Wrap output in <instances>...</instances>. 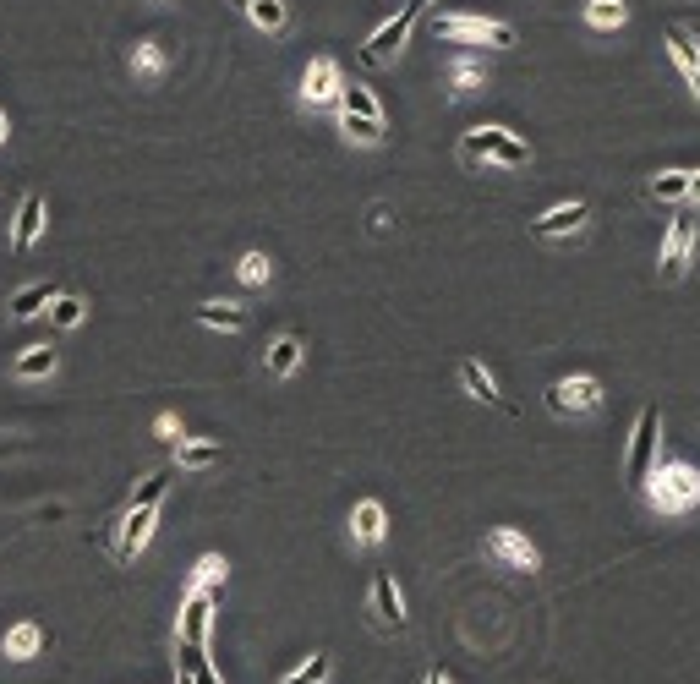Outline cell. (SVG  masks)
I'll list each match as a JSON object with an SVG mask.
<instances>
[{
    "mask_svg": "<svg viewBox=\"0 0 700 684\" xmlns=\"http://www.w3.org/2000/svg\"><path fill=\"white\" fill-rule=\"evenodd\" d=\"M372 624H378L383 635L405 630V597H400V581H394L389 570L372 575Z\"/></svg>",
    "mask_w": 700,
    "mask_h": 684,
    "instance_id": "cell-10",
    "label": "cell"
},
{
    "mask_svg": "<svg viewBox=\"0 0 700 684\" xmlns=\"http://www.w3.org/2000/svg\"><path fill=\"white\" fill-rule=\"evenodd\" d=\"M433 39H482L493 50H509L515 28L509 22H487V17H433Z\"/></svg>",
    "mask_w": 700,
    "mask_h": 684,
    "instance_id": "cell-7",
    "label": "cell"
},
{
    "mask_svg": "<svg viewBox=\"0 0 700 684\" xmlns=\"http://www.w3.org/2000/svg\"><path fill=\"white\" fill-rule=\"evenodd\" d=\"M340 110L345 115H367V121H383V104H378V94H372L367 83H345L340 88Z\"/></svg>",
    "mask_w": 700,
    "mask_h": 684,
    "instance_id": "cell-24",
    "label": "cell"
},
{
    "mask_svg": "<svg viewBox=\"0 0 700 684\" xmlns=\"http://www.w3.org/2000/svg\"><path fill=\"white\" fill-rule=\"evenodd\" d=\"M55 296H61V291H55L50 280H39V285H22V291L6 301V312H11V318H39V312L50 307Z\"/></svg>",
    "mask_w": 700,
    "mask_h": 684,
    "instance_id": "cell-19",
    "label": "cell"
},
{
    "mask_svg": "<svg viewBox=\"0 0 700 684\" xmlns=\"http://www.w3.org/2000/svg\"><path fill=\"white\" fill-rule=\"evenodd\" d=\"M0 148H6V110H0Z\"/></svg>",
    "mask_w": 700,
    "mask_h": 684,
    "instance_id": "cell-42",
    "label": "cell"
},
{
    "mask_svg": "<svg viewBox=\"0 0 700 684\" xmlns=\"http://www.w3.org/2000/svg\"><path fill=\"white\" fill-rule=\"evenodd\" d=\"M651 203H690V170H662V176L646 181Z\"/></svg>",
    "mask_w": 700,
    "mask_h": 684,
    "instance_id": "cell-21",
    "label": "cell"
},
{
    "mask_svg": "<svg viewBox=\"0 0 700 684\" xmlns=\"http://www.w3.org/2000/svg\"><path fill=\"white\" fill-rule=\"evenodd\" d=\"M340 132L350 137V143H361V148H378L389 126H383V121H367V115H345V110H340Z\"/></svg>",
    "mask_w": 700,
    "mask_h": 684,
    "instance_id": "cell-25",
    "label": "cell"
},
{
    "mask_svg": "<svg viewBox=\"0 0 700 684\" xmlns=\"http://www.w3.org/2000/svg\"><path fill=\"white\" fill-rule=\"evenodd\" d=\"M208 630H214V591H197V586H186L181 624H175V641H181L186 652H208Z\"/></svg>",
    "mask_w": 700,
    "mask_h": 684,
    "instance_id": "cell-5",
    "label": "cell"
},
{
    "mask_svg": "<svg viewBox=\"0 0 700 684\" xmlns=\"http://www.w3.org/2000/svg\"><path fill=\"white\" fill-rule=\"evenodd\" d=\"M154 433H159V438H175V433H181V416H175V411H165V416L154 422Z\"/></svg>",
    "mask_w": 700,
    "mask_h": 684,
    "instance_id": "cell-36",
    "label": "cell"
},
{
    "mask_svg": "<svg viewBox=\"0 0 700 684\" xmlns=\"http://www.w3.org/2000/svg\"><path fill=\"white\" fill-rule=\"evenodd\" d=\"M460 384H465V394H471V400H482V405H504V394H498L493 373H487L482 362H471V356L460 362Z\"/></svg>",
    "mask_w": 700,
    "mask_h": 684,
    "instance_id": "cell-20",
    "label": "cell"
},
{
    "mask_svg": "<svg viewBox=\"0 0 700 684\" xmlns=\"http://www.w3.org/2000/svg\"><path fill=\"white\" fill-rule=\"evenodd\" d=\"M175 684H197L192 674H186V668H175Z\"/></svg>",
    "mask_w": 700,
    "mask_h": 684,
    "instance_id": "cell-41",
    "label": "cell"
},
{
    "mask_svg": "<svg viewBox=\"0 0 700 684\" xmlns=\"http://www.w3.org/2000/svg\"><path fill=\"white\" fill-rule=\"evenodd\" d=\"M236 280H241V285H268V280H274V263H268V252H241V258H236Z\"/></svg>",
    "mask_w": 700,
    "mask_h": 684,
    "instance_id": "cell-29",
    "label": "cell"
},
{
    "mask_svg": "<svg viewBox=\"0 0 700 684\" xmlns=\"http://www.w3.org/2000/svg\"><path fill=\"white\" fill-rule=\"evenodd\" d=\"M44 373H55V351H50V345H33L28 356H17V378H44Z\"/></svg>",
    "mask_w": 700,
    "mask_h": 684,
    "instance_id": "cell-32",
    "label": "cell"
},
{
    "mask_svg": "<svg viewBox=\"0 0 700 684\" xmlns=\"http://www.w3.org/2000/svg\"><path fill=\"white\" fill-rule=\"evenodd\" d=\"M586 219H591V203H558V208H547L542 219H531V236L536 241H564V236H575V230H586Z\"/></svg>",
    "mask_w": 700,
    "mask_h": 684,
    "instance_id": "cell-13",
    "label": "cell"
},
{
    "mask_svg": "<svg viewBox=\"0 0 700 684\" xmlns=\"http://www.w3.org/2000/svg\"><path fill=\"white\" fill-rule=\"evenodd\" d=\"M50 318H55V329H77V323L88 318V301L83 296H55L50 301Z\"/></svg>",
    "mask_w": 700,
    "mask_h": 684,
    "instance_id": "cell-31",
    "label": "cell"
},
{
    "mask_svg": "<svg viewBox=\"0 0 700 684\" xmlns=\"http://www.w3.org/2000/svg\"><path fill=\"white\" fill-rule=\"evenodd\" d=\"M197 323H203V329L241 334L247 329V307H236V301H203V307H197Z\"/></svg>",
    "mask_w": 700,
    "mask_h": 684,
    "instance_id": "cell-18",
    "label": "cell"
},
{
    "mask_svg": "<svg viewBox=\"0 0 700 684\" xmlns=\"http://www.w3.org/2000/svg\"><path fill=\"white\" fill-rule=\"evenodd\" d=\"M39 230H44V197L39 192H28L17 203V225H11V252H33V241H39Z\"/></svg>",
    "mask_w": 700,
    "mask_h": 684,
    "instance_id": "cell-14",
    "label": "cell"
},
{
    "mask_svg": "<svg viewBox=\"0 0 700 684\" xmlns=\"http://www.w3.org/2000/svg\"><path fill=\"white\" fill-rule=\"evenodd\" d=\"M657 433H662V405H640L635 433H629V455H624L629 488H640L651 477V466H657Z\"/></svg>",
    "mask_w": 700,
    "mask_h": 684,
    "instance_id": "cell-3",
    "label": "cell"
},
{
    "mask_svg": "<svg viewBox=\"0 0 700 684\" xmlns=\"http://www.w3.org/2000/svg\"><path fill=\"white\" fill-rule=\"evenodd\" d=\"M154 520H159V504H132L121 520V537H115V559L132 564L137 553L148 548V537H154Z\"/></svg>",
    "mask_w": 700,
    "mask_h": 684,
    "instance_id": "cell-11",
    "label": "cell"
},
{
    "mask_svg": "<svg viewBox=\"0 0 700 684\" xmlns=\"http://www.w3.org/2000/svg\"><path fill=\"white\" fill-rule=\"evenodd\" d=\"M422 684H449V674H443V668H427V679Z\"/></svg>",
    "mask_w": 700,
    "mask_h": 684,
    "instance_id": "cell-38",
    "label": "cell"
},
{
    "mask_svg": "<svg viewBox=\"0 0 700 684\" xmlns=\"http://www.w3.org/2000/svg\"><path fill=\"white\" fill-rule=\"evenodd\" d=\"M340 88H345V77H340V61L334 55H318V61L301 72V104H340Z\"/></svg>",
    "mask_w": 700,
    "mask_h": 684,
    "instance_id": "cell-9",
    "label": "cell"
},
{
    "mask_svg": "<svg viewBox=\"0 0 700 684\" xmlns=\"http://www.w3.org/2000/svg\"><path fill=\"white\" fill-rule=\"evenodd\" d=\"M668 50H673V61L684 66V77L700 66V39H695L690 28H668Z\"/></svg>",
    "mask_w": 700,
    "mask_h": 684,
    "instance_id": "cell-27",
    "label": "cell"
},
{
    "mask_svg": "<svg viewBox=\"0 0 700 684\" xmlns=\"http://www.w3.org/2000/svg\"><path fill=\"white\" fill-rule=\"evenodd\" d=\"M422 6H427V0H422Z\"/></svg>",
    "mask_w": 700,
    "mask_h": 684,
    "instance_id": "cell-44",
    "label": "cell"
},
{
    "mask_svg": "<svg viewBox=\"0 0 700 684\" xmlns=\"http://www.w3.org/2000/svg\"><path fill=\"white\" fill-rule=\"evenodd\" d=\"M372 230H378V236L389 230V208H383V203H372Z\"/></svg>",
    "mask_w": 700,
    "mask_h": 684,
    "instance_id": "cell-37",
    "label": "cell"
},
{
    "mask_svg": "<svg viewBox=\"0 0 700 684\" xmlns=\"http://www.w3.org/2000/svg\"><path fill=\"white\" fill-rule=\"evenodd\" d=\"M329 674H334V657H329V652H312L307 663L296 668V674H285V679H279V684H323V679H329Z\"/></svg>",
    "mask_w": 700,
    "mask_h": 684,
    "instance_id": "cell-30",
    "label": "cell"
},
{
    "mask_svg": "<svg viewBox=\"0 0 700 684\" xmlns=\"http://www.w3.org/2000/svg\"><path fill=\"white\" fill-rule=\"evenodd\" d=\"M690 94L700 99V66H695V72H690Z\"/></svg>",
    "mask_w": 700,
    "mask_h": 684,
    "instance_id": "cell-40",
    "label": "cell"
},
{
    "mask_svg": "<svg viewBox=\"0 0 700 684\" xmlns=\"http://www.w3.org/2000/svg\"><path fill=\"white\" fill-rule=\"evenodd\" d=\"M640 493H646V504L657 509V515H690L700 504V471L690 460H657L651 477L640 482Z\"/></svg>",
    "mask_w": 700,
    "mask_h": 684,
    "instance_id": "cell-1",
    "label": "cell"
},
{
    "mask_svg": "<svg viewBox=\"0 0 700 684\" xmlns=\"http://www.w3.org/2000/svg\"><path fill=\"white\" fill-rule=\"evenodd\" d=\"M219 581H225V559H219V553H203V559L192 564V586L197 591H214Z\"/></svg>",
    "mask_w": 700,
    "mask_h": 684,
    "instance_id": "cell-33",
    "label": "cell"
},
{
    "mask_svg": "<svg viewBox=\"0 0 700 684\" xmlns=\"http://www.w3.org/2000/svg\"><path fill=\"white\" fill-rule=\"evenodd\" d=\"M181 668H186V674H192L197 684H225V679L214 674V668H208V657H203V652H186V657H181Z\"/></svg>",
    "mask_w": 700,
    "mask_h": 684,
    "instance_id": "cell-35",
    "label": "cell"
},
{
    "mask_svg": "<svg viewBox=\"0 0 700 684\" xmlns=\"http://www.w3.org/2000/svg\"><path fill=\"white\" fill-rule=\"evenodd\" d=\"M690 203H700V170H690Z\"/></svg>",
    "mask_w": 700,
    "mask_h": 684,
    "instance_id": "cell-39",
    "label": "cell"
},
{
    "mask_svg": "<svg viewBox=\"0 0 700 684\" xmlns=\"http://www.w3.org/2000/svg\"><path fill=\"white\" fill-rule=\"evenodd\" d=\"M487 159L504 170H520V165H531V143H520L504 126H471L460 137V165H487Z\"/></svg>",
    "mask_w": 700,
    "mask_h": 684,
    "instance_id": "cell-2",
    "label": "cell"
},
{
    "mask_svg": "<svg viewBox=\"0 0 700 684\" xmlns=\"http://www.w3.org/2000/svg\"><path fill=\"white\" fill-rule=\"evenodd\" d=\"M586 22H591V28H624V22H629V0H586Z\"/></svg>",
    "mask_w": 700,
    "mask_h": 684,
    "instance_id": "cell-26",
    "label": "cell"
},
{
    "mask_svg": "<svg viewBox=\"0 0 700 684\" xmlns=\"http://www.w3.org/2000/svg\"><path fill=\"white\" fill-rule=\"evenodd\" d=\"M132 72H143V77H159V72H165V50H159L154 39H143V44L132 50Z\"/></svg>",
    "mask_w": 700,
    "mask_h": 684,
    "instance_id": "cell-34",
    "label": "cell"
},
{
    "mask_svg": "<svg viewBox=\"0 0 700 684\" xmlns=\"http://www.w3.org/2000/svg\"><path fill=\"white\" fill-rule=\"evenodd\" d=\"M602 405V384L591 373H575V378H558L547 389V411L553 416H591Z\"/></svg>",
    "mask_w": 700,
    "mask_h": 684,
    "instance_id": "cell-6",
    "label": "cell"
},
{
    "mask_svg": "<svg viewBox=\"0 0 700 684\" xmlns=\"http://www.w3.org/2000/svg\"><path fill=\"white\" fill-rule=\"evenodd\" d=\"M476 88H487V66L476 55H454L449 61V94L454 99H471Z\"/></svg>",
    "mask_w": 700,
    "mask_h": 684,
    "instance_id": "cell-16",
    "label": "cell"
},
{
    "mask_svg": "<svg viewBox=\"0 0 700 684\" xmlns=\"http://www.w3.org/2000/svg\"><path fill=\"white\" fill-rule=\"evenodd\" d=\"M422 11H427L422 0H405V6H400V17H389V22H383V28L372 33L367 44H361V61H367V66H389L394 55L405 50V39H411V28H416V17H422Z\"/></svg>",
    "mask_w": 700,
    "mask_h": 684,
    "instance_id": "cell-4",
    "label": "cell"
},
{
    "mask_svg": "<svg viewBox=\"0 0 700 684\" xmlns=\"http://www.w3.org/2000/svg\"><path fill=\"white\" fill-rule=\"evenodd\" d=\"M301 362H307V351H301V340H296V334H279V340L268 345V356H263L268 378H290Z\"/></svg>",
    "mask_w": 700,
    "mask_h": 684,
    "instance_id": "cell-17",
    "label": "cell"
},
{
    "mask_svg": "<svg viewBox=\"0 0 700 684\" xmlns=\"http://www.w3.org/2000/svg\"><path fill=\"white\" fill-rule=\"evenodd\" d=\"M219 460H225V444H214V438H192V444L175 449V466L181 471H208V466H219Z\"/></svg>",
    "mask_w": 700,
    "mask_h": 684,
    "instance_id": "cell-22",
    "label": "cell"
},
{
    "mask_svg": "<svg viewBox=\"0 0 700 684\" xmlns=\"http://www.w3.org/2000/svg\"><path fill=\"white\" fill-rule=\"evenodd\" d=\"M350 537L361 542V548H378L383 537H389V515H383L378 498H361L356 515H350Z\"/></svg>",
    "mask_w": 700,
    "mask_h": 684,
    "instance_id": "cell-15",
    "label": "cell"
},
{
    "mask_svg": "<svg viewBox=\"0 0 700 684\" xmlns=\"http://www.w3.org/2000/svg\"><path fill=\"white\" fill-rule=\"evenodd\" d=\"M241 6H247V0H241Z\"/></svg>",
    "mask_w": 700,
    "mask_h": 684,
    "instance_id": "cell-43",
    "label": "cell"
},
{
    "mask_svg": "<svg viewBox=\"0 0 700 684\" xmlns=\"http://www.w3.org/2000/svg\"><path fill=\"white\" fill-rule=\"evenodd\" d=\"M247 17L258 22L263 33H279L290 22V11H285V0H247Z\"/></svg>",
    "mask_w": 700,
    "mask_h": 684,
    "instance_id": "cell-28",
    "label": "cell"
},
{
    "mask_svg": "<svg viewBox=\"0 0 700 684\" xmlns=\"http://www.w3.org/2000/svg\"><path fill=\"white\" fill-rule=\"evenodd\" d=\"M487 559H498L504 570H525V575L542 570V553H536V548H531V537H520L515 526L487 531Z\"/></svg>",
    "mask_w": 700,
    "mask_h": 684,
    "instance_id": "cell-8",
    "label": "cell"
},
{
    "mask_svg": "<svg viewBox=\"0 0 700 684\" xmlns=\"http://www.w3.org/2000/svg\"><path fill=\"white\" fill-rule=\"evenodd\" d=\"M690 252H695V214H679L662 236V280H679L690 269Z\"/></svg>",
    "mask_w": 700,
    "mask_h": 684,
    "instance_id": "cell-12",
    "label": "cell"
},
{
    "mask_svg": "<svg viewBox=\"0 0 700 684\" xmlns=\"http://www.w3.org/2000/svg\"><path fill=\"white\" fill-rule=\"evenodd\" d=\"M39 646H44V630H39V624H11V630H6V657H11V663H28V657H39Z\"/></svg>",
    "mask_w": 700,
    "mask_h": 684,
    "instance_id": "cell-23",
    "label": "cell"
}]
</instances>
